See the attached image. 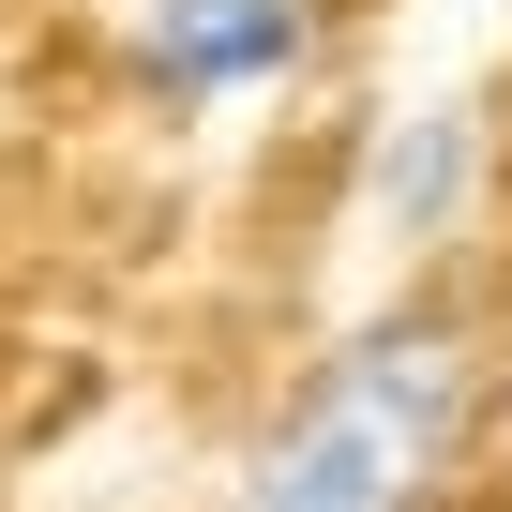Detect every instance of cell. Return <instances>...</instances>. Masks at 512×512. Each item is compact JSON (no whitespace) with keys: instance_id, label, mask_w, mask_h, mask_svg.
<instances>
[{"instance_id":"4","label":"cell","mask_w":512,"mask_h":512,"mask_svg":"<svg viewBox=\"0 0 512 512\" xmlns=\"http://www.w3.org/2000/svg\"><path fill=\"white\" fill-rule=\"evenodd\" d=\"M497 437H512V407H497Z\"/></svg>"},{"instance_id":"2","label":"cell","mask_w":512,"mask_h":512,"mask_svg":"<svg viewBox=\"0 0 512 512\" xmlns=\"http://www.w3.org/2000/svg\"><path fill=\"white\" fill-rule=\"evenodd\" d=\"M287 61H302V16H287V0H151V16H136V91H166V106L272 91Z\"/></svg>"},{"instance_id":"3","label":"cell","mask_w":512,"mask_h":512,"mask_svg":"<svg viewBox=\"0 0 512 512\" xmlns=\"http://www.w3.org/2000/svg\"><path fill=\"white\" fill-rule=\"evenodd\" d=\"M467 196H482V121L467 106H407L392 151H377V226L392 241H452Z\"/></svg>"},{"instance_id":"1","label":"cell","mask_w":512,"mask_h":512,"mask_svg":"<svg viewBox=\"0 0 512 512\" xmlns=\"http://www.w3.org/2000/svg\"><path fill=\"white\" fill-rule=\"evenodd\" d=\"M467 392H482V362H467L452 317H377V332L272 422L241 512H422V482H437L452 437H467Z\"/></svg>"}]
</instances>
